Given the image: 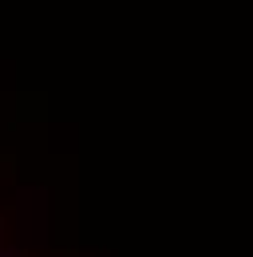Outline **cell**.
<instances>
[{
    "label": "cell",
    "instance_id": "obj_1",
    "mask_svg": "<svg viewBox=\"0 0 253 257\" xmlns=\"http://www.w3.org/2000/svg\"><path fill=\"white\" fill-rule=\"evenodd\" d=\"M0 229H4V218H0Z\"/></svg>",
    "mask_w": 253,
    "mask_h": 257
}]
</instances>
